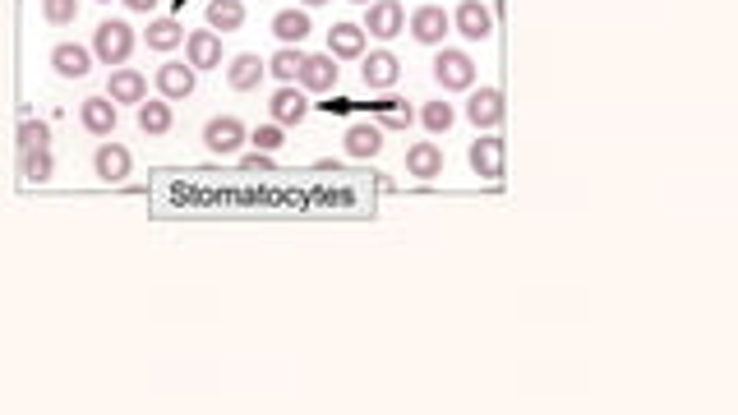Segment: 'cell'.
<instances>
[{"instance_id": "cell-31", "label": "cell", "mask_w": 738, "mask_h": 415, "mask_svg": "<svg viewBox=\"0 0 738 415\" xmlns=\"http://www.w3.org/2000/svg\"><path fill=\"white\" fill-rule=\"evenodd\" d=\"M42 14H47V24H74L79 0H42Z\"/></svg>"}, {"instance_id": "cell-29", "label": "cell", "mask_w": 738, "mask_h": 415, "mask_svg": "<svg viewBox=\"0 0 738 415\" xmlns=\"http://www.w3.org/2000/svg\"><path fill=\"white\" fill-rule=\"evenodd\" d=\"M300 65H305V51L300 47H277V56L268 60V74H273L277 83H296Z\"/></svg>"}, {"instance_id": "cell-35", "label": "cell", "mask_w": 738, "mask_h": 415, "mask_svg": "<svg viewBox=\"0 0 738 415\" xmlns=\"http://www.w3.org/2000/svg\"><path fill=\"white\" fill-rule=\"evenodd\" d=\"M300 5H305V10H314V5H328V0H300Z\"/></svg>"}, {"instance_id": "cell-19", "label": "cell", "mask_w": 738, "mask_h": 415, "mask_svg": "<svg viewBox=\"0 0 738 415\" xmlns=\"http://www.w3.org/2000/svg\"><path fill=\"white\" fill-rule=\"evenodd\" d=\"M310 33H314L310 10H277L273 14V37L282 42V47H300Z\"/></svg>"}, {"instance_id": "cell-4", "label": "cell", "mask_w": 738, "mask_h": 415, "mask_svg": "<svg viewBox=\"0 0 738 415\" xmlns=\"http://www.w3.org/2000/svg\"><path fill=\"white\" fill-rule=\"evenodd\" d=\"M360 79H365L369 93H388L397 79H402V60L393 51H365L360 56Z\"/></svg>"}, {"instance_id": "cell-21", "label": "cell", "mask_w": 738, "mask_h": 415, "mask_svg": "<svg viewBox=\"0 0 738 415\" xmlns=\"http://www.w3.org/2000/svg\"><path fill=\"white\" fill-rule=\"evenodd\" d=\"M263 74H268V60L254 56V51H245V56H236L227 65V83L236 88V93H250V88H259Z\"/></svg>"}, {"instance_id": "cell-9", "label": "cell", "mask_w": 738, "mask_h": 415, "mask_svg": "<svg viewBox=\"0 0 738 415\" xmlns=\"http://www.w3.org/2000/svg\"><path fill=\"white\" fill-rule=\"evenodd\" d=\"M130 171H134V157L125 143H102V148H93V176L102 180V185H120Z\"/></svg>"}, {"instance_id": "cell-34", "label": "cell", "mask_w": 738, "mask_h": 415, "mask_svg": "<svg viewBox=\"0 0 738 415\" xmlns=\"http://www.w3.org/2000/svg\"><path fill=\"white\" fill-rule=\"evenodd\" d=\"M120 5H125L130 14H153L157 10V0H120Z\"/></svg>"}, {"instance_id": "cell-32", "label": "cell", "mask_w": 738, "mask_h": 415, "mask_svg": "<svg viewBox=\"0 0 738 415\" xmlns=\"http://www.w3.org/2000/svg\"><path fill=\"white\" fill-rule=\"evenodd\" d=\"M250 139H254V148L273 153V148H282V125H259V130H254Z\"/></svg>"}, {"instance_id": "cell-10", "label": "cell", "mask_w": 738, "mask_h": 415, "mask_svg": "<svg viewBox=\"0 0 738 415\" xmlns=\"http://www.w3.org/2000/svg\"><path fill=\"white\" fill-rule=\"evenodd\" d=\"M107 97L116 107H139L143 97H148V74L130 70V65H116V70L107 74Z\"/></svg>"}, {"instance_id": "cell-3", "label": "cell", "mask_w": 738, "mask_h": 415, "mask_svg": "<svg viewBox=\"0 0 738 415\" xmlns=\"http://www.w3.org/2000/svg\"><path fill=\"white\" fill-rule=\"evenodd\" d=\"M365 37H402L406 28V5L402 0H369L365 5Z\"/></svg>"}, {"instance_id": "cell-22", "label": "cell", "mask_w": 738, "mask_h": 415, "mask_svg": "<svg viewBox=\"0 0 738 415\" xmlns=\"http://www.w3.org/2000/svg\"><path fill=\"white\" fill-rule=\"evenodd\" d=\"M406 176L439 180L443 176V148H434V143H416V148H406Z\"/></svg>"}, {"instance_id": "cell-6", "label": "cell", "mask_w": 738, "mask_h": 415, "mask_svg": "<svg viewBox=\"0 0 738 415\" xmlns=\"http://www.w3.org/2000/svg\"><path fill=\"white\" fill-rule=\"evenodd\" d=\"M153 79H157V93L167 97V102H185L199 88V70H194L190 60H167Z\"/></svg>"}, {"instance_id": "cell-23", "label": "cell", "mask_w": 738, "mask_h": 415, "mask_svg": "<svg viewBox=\"0 0 738 415\" xmlns=\"http://www.w3.org/2000/svg\"><path fill=\"white\" fill-rule=\"evenodd\" d=\"M342 148L356 162H365V157H379L383 153V130L379 125H351V130L342 134Z\"/></svg>"}, {"instance_id": "cell-1", "label": "cell", "mask_w": 738, "mask_h": 415, "mask_svg": "<svg viewBox=\"0 0 738 415\" xmlns=\"http://www.w3.org/2000/svg\"><path fill=\"white\" fill-rule=\"evenodd\" d=\"M134 47H139V37H134V28L125 24V19H102L93 33V60H102L107 70H116V65H125V60L134 56Z\"/></svg>"}, {"instance_id": "cell-13", "label": "cell", "mask_w": 738, "mask_h": 415, "mask_svg": "<svg viewBox=\"0 0 738 415\" xmlns=\"http://www.w3.org/2000/svg\"><path fill=\"white\" fill-rule=\"evenodd\" d=\"M268 111H273V125H282V130H296L300 120L310 116V102H305V93H300V88L282 83V88L268 97Z\"/></svg>"}, {"instance_id": "cell-33", "label": "cell", "mask_w": 738, "mask_h": 415, "mask_svg": "<svg viewBox=\"0 0 738 415\" xmlns=\"http://www.w3.org/2000/svg\"><path fill=\"white\" fill-rule=\"evenodd\" d=\"M240 166H245V171H273V157H268V153H250V157H240Z\"/></svg>"}, {"instance_id": "cell-30", "label": "cell", "mask_w": 738, "mask_h": 415, "mask_svg": "<svg viewBox=\"0 0 738 415\" xmlns=\"http://www.w3.org/2000/svg\"><path fill=\"white\" fill-rule=\"evenodd\" d=\"M37 148H51V125L37 116L19 120V153H37Z\"/></svg>"}, {"instance_id": "cell-20", "label": "cell", "mask_w": 738, "mask_h": 415, "mask_svg": "<svg viewBox=\"0 0 738 415\" xmlns=\"http://www.w3.org/2000/svg\"><path fill=\"white\" fill-rule=\"evenodd\" d=\"M171 125H176V111H171L167 97H143L139 102V130L148 134V139H157V134H171Z\"/></svg>"}, {"instance_id": "cell-7", "label": "cell", "mask_w": 738, "mask_h": 415, "mask_svg": "<svg viewBox=\"0 0 738 415\" xmlns=\"http://www.w3.org/2000/svg\"><path fill=\"white\" fill-rule=\"evenodd\" d=\"M337 79H342V70H337V60L328 51L323 56H305V65L296 74L300 93H337Z\"/></svg>"}, {"instance_id": "cell-8", "label": "cell", "mask_w": 738, "mask_h": 415, "mask_svg": "<svg viewBox=\"0 0 738 415\" xmlns=\"http://www.w3.org/2000/svg\"><path fill=\"white\" fill-rule=\"evenodd\" d=\"M448 28H453V19L443 14V5H416L411 10V37H416L420 47H443Z\"/></svg>"}, {"instance_id": "cell-2", "label": "cell", "mask_w": 738, "mask_h": 415, "mask_svg": "<svg viewBox=\"0 0 738 415\" xmlns=\"http://www.w3.org/2000/svg\"><path fill=\"white\" fill-rule=\"evenodd\" d=\"M434 79H439L443 93H471V88H476V60L457 47H439V56H434Z\"/></svg>"}, {"instance_id": "cell-27", "label": "cell", "mask_w": 738, "mask_h": 415, "mask_svg": "<svg viewBox=\"0 0 738 415\" xmlns=\"http://www.w3.org/2000/svg\"><path fill=\"white\" fill-rule=\"evenodd\" d=\"M51 171H56V162H51V148H37V153H19V176H24L28 185H47Z\"/></svg>"}, {"instance_id": "cell-26", "label": "cell", "mask_w": 738, "mask_h": 415, "mask_svg": "<svg viewBox=\"0 0 738 415\" xmlns=\"http://www.w3.org/2000/svg\"><path fill=\"white\" fill-rule=\"evenodd\" d=\"M411 120H416V107H406L402 97H388V102L374 107V125H379V130H406Z\"/></svg>"}, {"instance_id": "cell-24", "label": "cell", "mask_w": 738, "mask_h": 415, "mask_svg": "<svg viewBox=\"0 0 738 415\" xmlns=\"http://www.w3.org/2000/svg\"><path fill=\"white\" fill-rule=\"evenodd\" d=\"M208 28H213V33H236V28H245V5H240V0H208Z\"/></svg>"}, {"instance_id": "cell-17", "label": "cell", "mask_w": 738, "mask_h": 415, "mask_svg": "<svg viewBox=\"0 0 738 415\" xmlns=\"http://www.w3.org/2000/svg\"><path fill=\"white\" fill-rule=\"evenodd\" d=\"M185 60L194 70H217L222 65V37L213 28H199V33H185Z\"/></svg>"}, {"instance_id": "cell-25", "label": "cell", "mask_w": 738, "mask_h": 415, "mask_svg": "<svg viewBox=\"0 0 738 415\" xmlns=\"http://www.w3.org/2000/svg\"><path fill=\"white\" fill-rule=\"evenodd\" d=\"M143 42H148V51H176L180 42H185V28H180L176 19H148Z\"/></svg>"}, {"instance_id": "cell-11", "label": "cell", "mask_w": 738, "mask_h": 415, "mask_svg": "<svg viewBox=\"0 0 738 415\" xmlns=\"http://www.w3.org/2000/svg\"><path fill=\"white\" fill-rule=\"evenodd\" d=\"M466 120L476 130H499L503 125V93L499 88H471L466 97Z\"/></svg>"}, {"instance_id": "cell-5", "label": "cell", "mask_w": 738, "mask_h": 415, "mask_svg": "<svg viewBox=\"0 0 738 415\" xmlns=\"http://www.w3.org/2000/svg\"><path fill=\"white\" fill-rule=\"evenodd\" d=\"M245 139H250V130L240 125L236 116H213L208 125H203V148L217 157L236 153V148H245Z\"/></svg>"}, {"instance_id": "cell-12", "label": "cell", "mask_w": 738, "mask_h": 415, "mask_svg": "<svg viewBox=\"0 0 738 415\" xmlns=\"http://www.w3.org/2000/svg\"><path fill=\"white\" fill-rule=\"evenodd\" d=\"M448 19H453V28L466 37V42H485V37L494 33V14L485 10V0H462Z\"/></svg>"}, {"instance_id": "cell-16", "label": "cell", "mask_w": 738, "mask_h": 415, "mask_svg": "<svg viewBox=\"0 0 738 415\" xmlns=\"http://www.w3.org/2000/svg\"><path fill=\"white\" fill-rule=\"evenodd\" d=\"M51 70L60 79H84V74H93V51L79 47V42H56L51 47Z\"/></svg>"}, {"instance_id": "cell-14", "label": "cell", "mask_w": 738, "mask_h": 415, "mask_svg": "<svg viewBox=\"0 0 738 415\" xmlns=\"http://www.w3.org/2000/svg\"><path fill=\"white\" fill-rule=\"evenodd\" d=\"M466 162H471V171H476L480 180H503V162H508L503 139H494V134L476 139V143H471V153H466Z\"/></svg>"}, {"instance_id": "cell-28", "label": "cell", "mask_w": 738, "mask_h": 415, "mask_svg": "<svg viewBox=\"0 0 738 415\" xmlns=\"http://www.w3.org/2000/svg\"><path fill=\"white\" fill-rule=\"evenodd\" d=\"M416 120H420V125H425L429 134H448V130H453V125H457V111H453V107H448V102H443V97H439V102H425V107L416 111Z\"/></svg>"}, {"instance_id": "cell-18", "label": "cell", "mask_w": 738, "mask_h": 415, "mask_svg": "<svg viewBox=\"0 0 738 415\" xmlns=\"http://www.w3.org/2000/svg\"><path fill=\"white\" fill-rule=\"evenodd\" d=\"M328 56L333 60H360L365 56V28L360 24H333L328 28Z\"/></svg>"}, {"instance_id": "cell-15", "label": "cell", "mask_w": 738, "mask_h": 415, "mask_svg": "<svg viewBox=\"0 0 738 415\" xmlns=\"http://www.w3.org/2000/svg\"><path fill=\"white\" fill-rule=\"evenodd\" d=\"M79 125H84L88 134H97V139H111L120 125V111L111 97H88L84 107H79Z\"/></svg>"}, {"instance_id": "cell-36", "label": "cell", "mask_w": 738, "mask_h": 415, "mask_svg": "<svg viewBox=\"0 0 738 415\" xmlns=\"http://www.w3.org/2000/svg\"><path fill=\"white\" fill-rule=\"evenodd\" d=\"M356 5H369V0H356Z\"/></svg>"}]
</instances>
